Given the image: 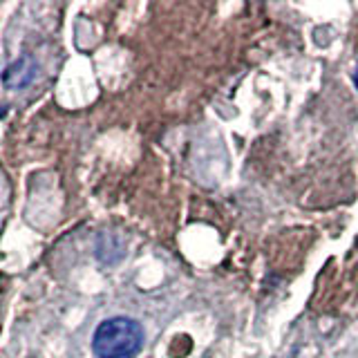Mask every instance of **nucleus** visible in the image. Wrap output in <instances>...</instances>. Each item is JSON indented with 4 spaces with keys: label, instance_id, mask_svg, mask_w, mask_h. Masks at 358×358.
<instances>
[{
    "label": "nucleus",
    "instance_id": "1",
    "mask_svg": "<svg viewBox=\"0 0 358 358\" xmlns=\"http://www.w3.org/2000/svg\"><path fill=\"white\" fill-rule=\"evenodd\" d=\"M143 324L130 316L101 320L92 334V352L96 358H134L143 350Z\"/></svg>",
    "mask_w": 358,
    "mask_h": 358
},
{
    "label": "nucleus",
    "instance_id": "2",
    "mask_svg": "<svg viewBox=\"0 0 358 358\" xmlns=\"http://www.w3.org/2000/svg\"><path fill=\"white\" fill-rule=\"evenodd\" d=\"M38 74V63L31 56H20L14 63H9L3 72V85L7 90H22L34 83Z\"/></svg>",
    "mask_w": 358,
    "mask_h": 358
},
{
    "label": "nucleus",
    "instance_id": "3",
    "mask_svg": "<svg viewBox=\"0 0 358 358\" xmlns=\"http://www.w3.org/2000/svg\"><path fill=\"white\" fill-rule=\"evenodd\" d=\"M7 112H9L7 106H0V119H5V117H7Z\"/></svg>",
    "mask_w": 358,
    "mask_h": 358
},
{
    "label": "nucleus",
    "instance_id": "4",
    "mask_svg": "<svg viewBox=\"0 0 358 358\" xmlns=\"http://www.w3.org/2000/svg\"><path fill=\"white\" fill-rule=\"evenodd\" d=\"M354 85H356V90H358V67H356V72H354Z\"/></svg>",
    "mask_w": 358,
    "mask_h": 358
}]
</instances>
